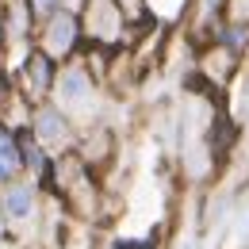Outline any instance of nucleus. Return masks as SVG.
<instances>
[{"label": "nucleus", "mask_w": 249, "mask_h": 249, "mask_svg": "<svg viewBox=\"0 0 249 249\" xmlns=\"http://www.w3.org/2000/svg\"><path fill=\"white\" fill-rule=\"evenodd\" d=\"M16 92L23 96V104L31 107V104H42V100H50L54 92V81H58V62L54 58H46L38 46H31L19 62H16Z\"/></svg>", "instance_id": "obj_1"}, {"label": "nucleus", "mask_w": 249, "mask_h": 249, "mask_svg": "<svg viewBox=\"0 0 249 249\" xmlns=\"http://www.w3.org/2000/svg\"><path fill=\"white\" fill-rule=\"evenodd\" d=\"M50 100L62 107L69 119H85L92 115V100H96V85H92V73L81 69V65H58V81H54V92Z\"/></svg>", "instance_id": "obj_2"}, {"label": "nucleus", "mask_w": 249, "mask_h": 249, "mask_svg": "<svg viewBox=\"0 0 249 249\" xmlns=\"http://www.w3.org/2000/svg\"><path fill=\"white\" fill-rule=\"evenodd\" d=\"M0 207H4V218H8V230H23L31 226L38 211H42V184L35 177H16L12 184L0 188Z\"/></svg>", "instance_id": "obj_3"}, {"label": "nucleus", "mask_w": 249, "mask_h": 249, "mask_svg": "<svg viewBox=\"0 0 249 249\" xmlns=\"http://www.w3.org/2000/svg\"><path fill=\"white\" fill-rule=\"evenodd\" d=\"M81 16L77 12H65L58 8L50 19H42L38 23V50L46 54V58H54V62L62 65L65 58H73V50H77V42H81Z\"/></svg>", "instance_id": "obj_4"}, {"label": "nucleus", "mask_w": 249, "mask_h": 249, "mask_svg": "<svg viewBox=\"0 0 249 249\" xmlns=\"http://www.w3.org/2000/svg\"><path fill=\"white\" fill-rule=\"evenodd\" d=\"M27 130L46 146V150H58V146H69L73 142V119L65 115L54 100H42V104H31V115H27Z\"/></svg>", "instance_id": "obj_5"}, {"label": "nucleus", "mask_w": 249, "mask_h": 249, "mask_svg": "<svg viewBox=\"0 0 249 249\" xmlns=\"http://www.w3.org/2000/svg\"><path fill=\"white\" fill-rule=\"evenodd\" d=\"M23 177V157H19V130L0 119V188Z\"/></svg>", "instance_id": "obj_6"}, {"label": "nucleus", "mask_w": 249, "mask_h": 249, "mask_svg": "<svg viewBox=\"0 0 249 249\" xmlns=\"http://www.w3.org/2000/svg\"><path fill=\"white\" fill-rule=\"evenodd\" d=\"M218 42L226 46V54L230 58H238V54H246V46H249V23H222L218 27Z\"/></svg>", "instance_id": "obj_7"}, {"label": "nucleus", "mask_w": 249, "mask_h": 249, "mask_svg": "<svg viewBox=\"0 0 249 249\" xmlns=\"http://www.w3.org/2000/svg\"><path fill=\"white\" fill-rule=\"evenodd\" d=\"M27 8H31L35 23H42V19H50V16L62 8V0H27Z\"/></svg>", "instance_id": "obj_8"}, {"label": "nucleus", "mask_w": 249, "mask_h": 249, "mask_svg": "<svg viewBox=\"0 0 249 249\" xmlns=\"http://www.w3.org/2000/svg\"><path fill=\"white\" fill-rule=\"evenodd\" d=\"M12 230H8V218H4V207H0V238H8Z\"/></svg>", "instance_id": "obj_9"}, {"label": "nucleus", "mask_w": 249, "mask_h": 249, "mask_svg": "<svg viewBox=\"0 0 249 249\" xmlns=\"http://www.w3.org/2000/svg\"><path fill=\"white\" fill-rule=\"evenodd\" d=\"M0 249H23L19 242H12V238H0Z\"/></svg>", "instance_id": "obj_10"}, {"label": "nucleus", "mask_w": 249, "mask_h": 249, "mask_svg": "<svg viewBox=\"0 0 249 249\" xmlns=\"http://www.w3.org/2000/svg\"><path fill=\"white\" fill-rule=\"evenodd\" d=\"M0 54H4V35H0Z\"/></svg>", "instance_id": "obj_11"}, {"label": "nucleus", "mask_w": 249, "mask_h": 249, "mask_svg": "<svg viewBox=\"0 0 249 249\" xmlns=\"http://www.w3.org/2000/svg\"><path fill=\"white\" fill-rule=\"evenodd\" d=\"M119 4H123V0H119Z\"/></svg>", "instance_id": "obj_12"}]
</instances>
